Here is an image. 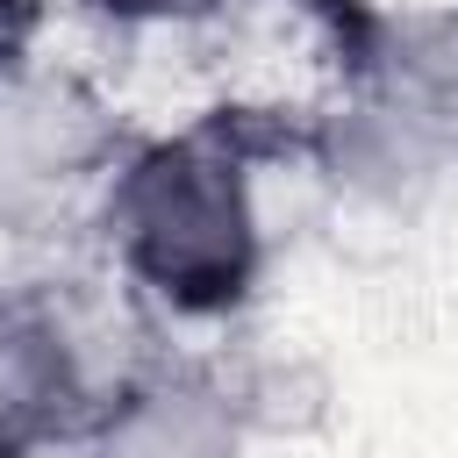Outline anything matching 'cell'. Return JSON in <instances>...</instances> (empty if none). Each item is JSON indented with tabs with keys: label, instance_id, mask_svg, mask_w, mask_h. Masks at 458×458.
<instances>
[{
	"label": "cell",
	"instance_id": "1",
	"mask_svg": "<svg viewBox=\"0 0 458 458\" xmlns=\"http://www.w3.org/2000/svg\"><path fill=\"white\" fill-rule=\"evenodd\" d=\"M93 215L114 250V272L165 315L186 322L236 315L265 272L250 150L229 129L129 143Z\"/></svg>",
	"mask_w": 458,
	"mask_h": 458
},
{
	"label": "cell",
	"instance_id": "2",
	"mask_svg": "<svg viewBox=\"0 0 458 458\" xmlns=\"http://www.w3.org/2000/svg\"><path fill=\"white\" fill-rule=\"evenodd\" d=\"M122 308L86 279L0 286V415L29 444H86L136 379Z\"/></svg>",
	"mask_w": 458,
	"mask_h": 458
},
{
	"label": "cell",
	"instance_id": "3",
	"mask_svg": "<svg viewBox=\"0 0 458 458\" xmlns=\"http://www.w3.org/2000/svg\"><path fill=\"white\" fill-rule=\"evenodd\" d=\"M122 136L72 79H0V193L7 200H64V193H107L122 165Z\"/></svg>",
	"mask_w": 458,
	"mask_h": 458
},
{
	"label": "cell",
	"instance_id": "4",
	"mask_svg": "<svg viewBox=\"0 0 458 458\" xmlns=\"http://www.w3.org/2000/svg\"><path fill=\"white\" fill-rule=\"evenodd\" d=\"M351 100L394 107L458 136V14L437 7H351L336 21Z\"/></svg>",
	"mask_w": 458,
	"mask_h": 458
},
{
	"label": "cell",
	"instance_id": "5",
	"mask_svg": "<svg viewBox=\"0 0 458 458\" xmlns=\"http://www.w3.org/2000/svg\"><path fill=\"white\" fill-rule=\"evenodd\" d=\"M243 437L250 415L229 379L200 365H143L79 451L86 458H236Z\"/></svg>",
	"mask_w": 458,
	"mask_h": 458
},
{
	"label": "cell",
	"instance_id": "6",
	"mask_svg": "<svg viewBox=\"0 0 458 458\" xmlns=\"http://www.w3.org/2000/svg\"><path fill=\"white\" fill-rule=\"evenodd\" d=\"M308 150L344 193H358L372 208H408L415 193L437 186V172L451 157V136L429 129V122H408L394 107H372V100H336L315 122Z\"/></svg>",
	"mask_w": 458,
	"mask_h": 458
},
{
	"label": "cell",
	"instance_id": "7",
	"mask_svg": "<svg viewBox=\"0 0 458 458\" xmlns=\"http://www.w3.org/2000/svg\"><path fill=\"white\" fill-rule=\"evenodd\" d=\"M100 7L129 21H193V14H215L222 0H100Z\"/></svg>",
	"mask_w": 458,
	"mask_h": 458
},
{
	"label": "cell",
	"instance_id": "8",
	"mask_svg": "<svg viewBox=\"0 0 458 458\" xmlns=\"http://www.w3.org/2000/svg\"><path fill=\"white\" fill-rule=\"evenodd\" d=\"M21 29H29V0H0V79H7V57L21 50Z\"/></svg>",
	"mask_w": 458,
	"mask_h": 458
},
{
	"label": "cell",
	"instance_id": "9",
	"mask_svg": "<svg viewBox=\"0 0 458 458\" xmlns=\"http://www.w3.org/2000/svg\"><path fill=\"white\" fill-rule=\"evenodd\" d=\"M0 458H36V444H29V437H21L7 415H0Z\"/></svg>",
	"mask_w": 458,
	"mask_h": 458
}]
</instances>
